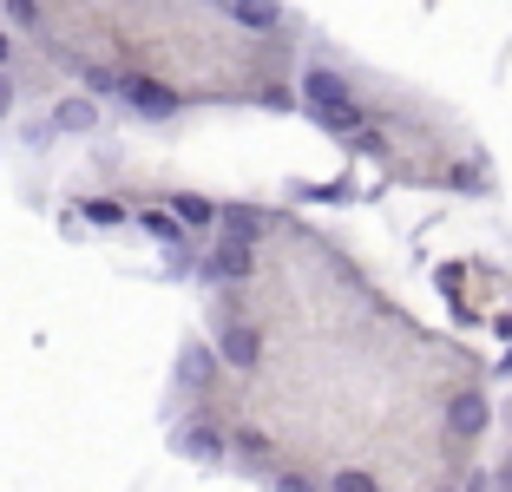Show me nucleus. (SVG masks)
Here are the masks:
<instances>
[{
	"label": "nucleus",
	"mask_w": 512,
	"mask_h": 492,
	"mask_svg": "<svg viewBox=\"0 0 512 492\" xmlns=\"http://www.w3.org/2000/svg\"><path fill=\"white\" fill-rule=\"evenodd\" d=\"M302 92H309V105H316L322 125H335V132H355V125H362V105H355V92L342 86V73L309 66V73H302Z\"/></svg>",
	"instance_id": "1"
},
{
	"label": "nucleus",
	"mask_w": 512,
	"mask_h": 492,
	"mask_svg": "<svg viewBox=\"0 0 512 492\" xmlns=\"http://www.w3.org/2000/svg\"><path fill=\"white\" fill-rule=\"evenodd\" d=\"M119 99L132 105V112H145V119H178V92L158 86V79H119Z\"/></svg>",
	"instance_id": "2"
},
{
	"label": "nucleus",
	"mask_w": 512,
	"mask_h": 492,
	"mask_svg": "<svg viewBox=\"0 0 512 492\" xmlns=\"http://www.w3.org/2000/svg\"><path fill=\"white\" fill-rule=\"evenodd\" d=\"M204 276H211V283H243V276H250V243L230 237L224 250H217L211 263H204Z\"/></svg>",
	"instance_id": "3"
},
{
	"label": "nucleus",
	"mask_w": 512,
	"mask_h": 492,
	"mask_svg": "<svg viewBox=\"0 0 512 492\" xmlns=\"http://www.w3.org/2000/svg\"><path fill=\"white\" fill-rule=\"evenodd\" d=\"M217 355H224L230 368H256V355H263V342H256V328L230 322V328H224V342H217Z\"/></svg>",
	"instance_id": "4"
},
{
	"label": "nucleus",
	"mask_w": 512,
	"mask_h": 492,
	"mask_svg": "<svg viewBox=\"0 0 512 492\" xmlns=\"http://www.w3.org/2000/svg\"><path fill=\"white\" fill-rule=\"evenodd\" d=\"M230 14H237L250 33H270V27H283V7H276V0H230Z\"/></svg>",
	"instance_id": "5"
},
{
	"label": "nucleus",
	"mask_w": 512,
	"mask_h": 492,
	"mask_svg": "<svg viewBox=\"0 0 512 492\" xmlns=\"http://www.w3.org/2000/svg\"><path fill=\"white\" fill-rule=\"evenodd\" d=\"M211 368H217V361H211V348H184V361H178V381H184L191 394H204V388H211Z\"/></svg>",
	"instance_id": "6"
},
{
	"label": "nucleus",
	"mask_w": 512,
	"mask_h": 492,
	"mask_svg": "<svg viewBox=\"0 0 512 492\" xmlns=\"http://www.w3.org/2000/svg\"><path fill=\"white\" fill-rule=\"evenodd\" d=\"M217 440H224V433H217V427H204V420H191V427L178 433V447L191 453V460H217V453H224Z\"/></svg>",
	"instance_id": "7"
},
{
	"label": "nucleus",
	"mask_w": 512,
	"mask_h": 492,
	"mask_svg": "<svg viewBox=\"0 0 512 492\" xmlns=\"http://www.w3.org/2000/svg\"><path fill=\"white\" fill-rule=\"evenodd\" d=\"M447 427L453 433H480L486 427V401H480V394H460V401L447 407Z\"/></svg>",
	"instance_id": "8"
},
{
	"label": "nucleus",
	"mask_w": 512,
	"mask_h": 492,
	"mask_svg": "<svg viewBox=\"0 0 512 492\" xmlns=\"http://www.w3.org/2000/svg\"><path fill=\"white\" fill-rule=\"evenodd\" d=\"M53 125H60V132H92V125H99V105L92 99H66L60 112H53Z\"/></svg>",
	"instance_id": "9"
},
{
	"label": "nucleus",
	"mask_w": 512,
	"mask_h": 492,
	"mask_svg": "<svg viewBox=\"0 0 512 492\" xmlns=\"http://www.w3.org/2000/svg\"><path fill=\"white\" fill-rule=\"evenodd\" d=\"M171 217L204 230V224H217V204H211V197H171Z\"/></svg>",
	"instance_id": "10"
},
{
	"label": "nucleus",
	"mask_w": 512,
	"mask_h": 492,
	"mask_svg": "<svg viewBox=\"0 0 512 492\" xmlns=\"http://www.w3.org/2000/svg\"><path fill=\"white\" fill-rule=\"evenodd\" d=\"M237 460L250 466V473H263V466H270V440H263V433H237Z\"/></svg>",
	"instance_id": "11"
},
{
	"label": "nucleus",
	"mask_w": 512,
	"mask_h": 492,
	"mask_svg": "<svg viewBox=\"0 0 512 492\" xmlns=\"http://www.w3.org/2000/svg\"><path fill=\"white\" fill-rule=\"evenodd\" d=\"M138 230H151L158 243H178V237H184V224L171 217V210H145V217H138Z\"/></svg>",
	"instance_id": "12"
},
{
	"label": "nucleus",
	"mask_w": 512,
	"mask_h": 492,
	"mask_svg": "<svg viewBox=\"0 0 512 492\" xmlns=\"http://www.w3.org/2000/svg\"><path fill=\"white\" fill-rule=\"evenodd\" d=\"M335 492H375V479L368 473H335Z\"/></svg>",
	"instance_id": "13"
},
{
	"label": "nucleus",
	"mask_w": 512,
	"mask_h": 492,
	"mask_svg": "<svg viewBox=\"0 0 512 492\" xmlns=\"http://www.w3.org/2000/svg\"><path fill=\"white\" fill-rule=\"evenodd\" d=\"M86 86H92V92H119V73H106V66H92V73H86Z\"/></svg>",
	"instance_id": "14"
},
{
	"label": "nucleus",
	"mask_w": 512,
	"mask_h": 492,
	"mask_svg": "<svg viewBox=\"0 0 512 492\" xmlns=\"http://www.w3.org/2000/svg\"><path fill=\"white\" fill-rule=\"evenodd\" d=\"M86 217H92V224H119L125 210H119V204H86Z\"/></svg>",
	"instance_id": "15"
},
{
	"label": "nucleus",
	"mask_w": 512,
	"mask_h": 492,
	"mask_svg": "<svg viewBox=\"0 0 512 492\" xmlns=\"http://www.w3.org/2000/svg\"><path fill=\"white\" fill-rule=\"evenodd\" d=\"M7 14H14V20H27V27H33V0H7Z\"/></svg>",
	"instance_id": "16"
},
{
	"label": "nucleus",
	"mask_w": 512,
	"mask_h": 492,
	"mask_svg": "<svg viewBox=\"0 0 512 492\" xmlns=\"http://www.w3.org/2000/svg\"><path fill=\"white\" fill-rule=\"evenodd\" d=\"M7 105H14V86H7V79H0V119H7Z\"/></svg>",
	"instance_id": "17"
},
{
	"label": "nucleus",
	"mask_w": 512,
	"mask_h": 492,
	"mask_svg": "<svg viewBox=\"0 0 512 492\" xmlns=\"http://www.w3.org/2000/svg\"><path fill=\"white\" fill-rule=\"evenodd\" d=\"M0 66H7V33H0Z\"/></svg>",
	"instance_id": "18"
}]
</instances>
